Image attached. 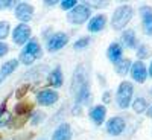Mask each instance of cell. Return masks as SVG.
<instances>
[{"mask_svg": "<svg viewBox=\"0 0 152 140\" xmlns=\"http://www.w3.org/2000/svg\"><path fill=\"white\" fill-rule=\"evenodd\" d=\"M149 55H151V49H149L148 46H145V44L138 46V49H137V56L140 58V61L145 59V58H148Z\"/></svg>", "mask_w": 152, "mask_h": 140, "instance_id": "cb8c5ba5", "label": "cell"}, {"mask_svg": "<svg viewBox=\"0 0 152 140\" xmlns=\"http://www.w3.org/2000/svg\"><path fill=\"white\" fill-rule=\"evenodd\" d=\"M151 96H152V88H151Z\"/></svg>", "mask_w": 152, "mask_h": 140, "instance_id": "ab89813d", "label": "cell"}, {"mask_svg": "<svg viewBox=\"0 0 152 140\" xmlns=\"http://www.w3.org/2000/svg\"><path fill=\"white\" fill-rule=\"evenodd\" d=\"M105 24H107V15L105 14L94 15L93 18H90V21H88V31L90 32H99L105 28Z\"/></svg>", "mask_w": 152, "mask_h": 140, "instance_id": "4fadbf2b", "label": "cell"}, {"mask_svg": "<svg viewBox=\"0 0 152 140\" xmlns=\"http://www.w3.org/2000/svg\"><path fill=\"white\" fill-rule=\"evenodd\" d=\"M44 119H46V113L44 111H35L34 116L31 117V123L32 125H38V123H41Z\"/></svg>", "mask_w": 152, "mask_h": 140, "instance_id": "484cf974", "label": "cell"}, {"mask_svg": "<svg viewBox=\"0 0 152 140\" xmlns=\"http://www.w3.org/2000/svg\"><path fill=\"white\" fill-rule=\"evenodd\" d=\"M107 56L111 62H114V64H117V62L122 59V46L119 43H113L110 44L108 50H107Z\"/></svg>", "mask_w": 152, "mask_h": 140, "instance_id": "2e32d148", "label": "cell"}, {"mask_svg": "<svg viewBox=\"0 0 152 140\" xmlns=\"http://www.w3.org/2000/svg\"><path fill=\"white\" fill-rule=\"evenodd\" d=\"M107 116V108L104 105H96L91 108L90 111V119L96 123V125H102Z\"/></svg>", "mask_w": 152, "mask_h": 140, "instance_id": "9a60e30c", "label": "cell"}, {"mask_svg": "<svg viewBox=\"0 0 152 140\" xmlns=\"http://www.w3.org/2000/svg\"><path fill=\"white\" fill-rule=\"evenodd\" d=\"M134 15V9L131 5H120L113 14L111 18V26L114 31H122L125 29V26L131 21Z\"/></svg>", "mask_w": 152, "mask_h": 140, "instance_id": "7a4b0ae2", "label": "cell"}, {"mask_svg": "<svg viewBox=\"0 0 152 140\" xmlns=\"http://www.w3.org/2000/svg\"><path fill=\"white\" fill-rule=\"evenodd\" d=\"M3 79H5V78H3V75H2V73H0V84H2V82H3Z\"/></svg>", "mask_w": 152, "mask_h": 140, "instance_id": "f35d334b", "label": "cell"}, {"mask_svg": "<svg viewBox=\"0 0 152 140\" xmlns=\"http://www.w3.org/2000/svg\"><path fill=\"white\" fill-rule=\"evenodd\" d=\"M23 52H26V54L32 55L35 59L43 56V50H41V46H40V43H38V41L35 40V38H32V40H29L26 44H24Z\"/></svg>", "mask_w": 152, "mask_h": 140, "instance_id": "5bb4252c", "label": "cell"}, {"mask_svg": "<svg viewBox=\"0 0 152 140\" xmlns=\"http://www.w3.org/2000/svg\"><path fill=\"white\" fill-rule=\"evenodd\" d=\"M70 88L76 105H84L90 102V81H88L87 67L84 64H79L75 69Z\"/></svg>", "mask_w": 152, "mask_h": 140, "instance_id": "6da1fadb", "label": "cell"}, {"mask_svg": "<svg viewBox=\"0 0 152 140\" xmlns=\"http://www.w3.org/2000/svg\"><path fill=\"white\" fill-rule=\"evenodd\" d=\"M102 99H104V104H110V92H105Z\"/></svg>", "mask_w": 152, "mask_h": 140, "instance_id": "836d02e7", "label": "cell"}, {"mask_svg": "<svg viewBox=\"0 0 152 140\" xmlns=\"http://www.w3.org/2000/svg\"><path fill=\"white\" fill-rule=\"evenodd\" d=\"M8 50H9V47H8L6 43H0V58L5 56V55L8 54Z\"/></svg>", "mask_w": 152, "mask_h": 140, "instance_id": "1f68e13d", "label": "cell"}, {"mask_svg": "<svg viewBox=\"0 0 152 140\" xmlns=\"http://www.w3.org/2000/svg\"><path fill=\"white\" fill-rule=\"evenodd\" d=\"M11 26L8 21H0V40H5V38L9 35Z\"/></svg>", "mask_w": 152, "mask_h": 140, "instance_id": "d4e9b609", "label": "cell"}, {"mask_svg": "<svg viewBox=\"0 0 152 140\" xmlns=\"http://www.w3.org/2000/svg\"><path fill=\"white\" fill-rule=\"evenodd\" d=\"M32 29L24 23H20L18 26H15V29L12 31V40H14L15 44H26L29 41V37H31V32Z\"/></svg>", "mask_w": 152, "mask_h": 140, "instance_id": "5b68a950", "label": "cell"}, {"mask_svg": "<svg viewBox=\"0 0 152 140\" xmlns=\"http://www.w3.org/2000/svg\"><path fill=\"white\" fill-rule=\"evenodd\" d=\"M59 95L58 92L52 90V88H44V90H41L40 93L37 95V100L40 105H44V107H49V105H53L56 100H58Z\"/></svg>", "mask_w": 152, "mask_h": 140, "instance_id": "ba28073f", "label": "cell"}, {"mask_svg": "<svg viewBox=\"0 0 152 140\" xmlns=\"http://www.w3.org/2000/svg\"><path fill=\"white\" fill-rule=\"evenodd\" d=\"M69 43V35L64 32H56L47 40V50L49 52H55V50L62 49Z\"/></svg>", "mask_w": 152, "mask_h": 140, "instance_id": "8992f818", "label": "cell"}, {"mask_svg": "<svg viewBox=\"0 0 152 140\" xmlns=\"http://www.w3.org/2000/svg\"><path fill=\"white\" fill-rule=\"evenodd\" d=\"M52 140H72V128L69 123H61L55 133L52 134Z\"/></svg>", "mask_w": 152, "mask_h": 140, "instance_id": "7c38bea8", "label": "cell"}, {"mask_svg": "<svg viewBox=\"0 0 152 140\" xmlns=\"http://www.w3.org/2000/svg\"><path fill=\"white\" fill-rule=\"evenodd\" d=\"M29 88H31V87H29L28 84H24V85H21L20 88H17V92H15V97H17V99H21L23 96H26V95H28V92H29Z\"/></svg>", "mask_w": 152, "mask_h": 140, "instance_id": "f1b7e54d", "label": "cell"}, {"mask_svg": "<svg viewBox=\"0 0 152 140\" xmlns=\"http://www.w3.org/2000/svg\"><path fill=\"white\" fill-rule=\"evenodd\" d=\"M15 17L20 20V21H29L32 20L34 17V6L31 3H26V2H20L15 5Z\"/></svg>", "mask_w": 152, "mask_h": 140, "instance_id": "9c48e42d", "label": "cell"}, {"mask_svg": "<svg viewBox=\"0 0 152 140\" xmlns=\"http://www.w3.org/2000/svg\"><path fill=\"white\" fill-rule=\"evenodd\" d=\"M140 14H142V26L145 34L152 37V8L143 5L140 8Z\"/></svg>", "mask_w": 152, "mask_h": 140, "instance_id": "8fae6325", "label": "cell"}, {"mask_svg": "<svg viewBox=\"0 0 152 140\" xmlns=\"http://www.w3.org/2000/svg\"><path fill=\"white\" fill-rule=\"evenodd\" d=\"M12 5H15L14 2H11V0H0V9H6Z\"/></svg>", "mask_w": 152, "mask_h": 140, "instance_id": "4dcf8cb0", "label": "cell"}, {"mask_svg": "<svg viewBox=\"0 0 152 140\" xmlns=\"http://www.w3.org/2000/svg\"><path fill=\"white\" fill-rule=\"evenodd\" d=\"M146 113H148V117H152V107H151V108H149Z\"/></svg>", "mask_w": 152, "mask_h": 140, "instance_id": "8d00e7d4", "label": "cell"}, {"mask_svg": "<svg viewBox=\"0 0 152 140\" xmlns=\"http://www.w3.org/2000/svg\"><path fill=\"white\" fill-rule=\"evenodd\" d=\"M132 110L137 113V114H142L145 111H148V102L145 97H135L134 102H132Z\"/></svg>", "mask_w": 152, "mask_h": 140, "instance_id": "603a6c76", "label": "cell"}, {"mask_svg": "<svg viewBox=\"0 0 152 140\" xmlns=\"http://www.w3.org/2000/svg\"><path fill=\"white\" fill-rule=\"evenodd\" d=\"M131 66H132L131 59L122 58L117 64H116V73H117L119 76H126V75L129 73V70H131Z\"/></svg>", "mask_w": 152, "mask_h": 140, "instance_id": "ac0fdd59", "label": "cell"}, {"mask_svg": "<svg viewBox=\"0 0 152 140\" xmlns=\"http://www.w3.org/2000/svg\"><path fill=\"white\" fill-rule=\"evenodd\" d=\"M49 82L52 87H61L62 85V73H61V69L56 67L53 72H50L49 75Z\"/></svg>", "mask_w": 152, "mask_h": 140, "instance_id": "ffe728a7", "label": "cell"}, {"mask_svg": "<svg viewBox=\"0 0 152 140\" xmlns=\"http://www.w3.org/2000/svg\"><path fill=\"white\" fill-rule=\"evenodd\" d=\"M34 137V133H26V134H23V136H17L14 140H29Z\"/></svg>", "mask_w": 152, "mask_h": 140, "instance_id": "d6a6232c", "label": "cell"}, {"mask_svg": "<svg viewBox=\"0 0 152 140\" xmlns=\"http://www.w3.org/2000/svg\"><path fill=\"white\" fill-rule=\"evenodd\" d=\"M90 15H91V8H90V5H87V3H78L73 9H70V12H69V21L70 23H73V24H82V23H85L88 18H90Z\"/></svg>", "mask_w": 152, "mask_h": 140, "instance_id": "277c9868", "label": "cell"}, {"mask_svg": "<svg viewBox=\"0 0 152 140\" xmlns=\"http://www.w3.org/2000/svg\"><path fill=\"white\" fill-rule=\"evenodd\" d=\"M11 114H9V111L6 110V100L0 105V128H3V126H6V125H9L11 123Z\"/></svg>", "mask_w": 152, "mask_h": 140, "instance_id": "7402d4cb", "label": "cell"}, {"mask_svg": "<svg viewBox=\"0 0 152 140\" xmlns=\"http://www.w3.org/2000/svg\"><path fill=\"white\" fill-rule=\"evenodd\" d=\"M88 44H90V38H88V37H81L79 40H76V43L73 44V47L75 49H84Z\"/></svg>", "mask_w": 152, "mask_h": 140, "instance_id": "4316f807", "label": "cell"}, {"mask_svg": "<svg viewBox=\"0 0 152 140\" xmlns=\"http://www.w3.org/2000/svg\"><path fill=\"white\" fill-rule=\"evenodd\" d=\"M32 108H34V104H31V102H20V104L15 105L14 111H15L17 116H28L32 111Z\"/></svg>", "mask_w": 152, "mask_h": 140, "instance_id": "44dd1931", "label": "cell"}, {"mask_svg": "<svg viewBox=\"0 0 152 140\" xmlns=\"http://www.w3.org/2000/svg\"><path fill=\"white\" fill-rule=\"evenodd\" d=\"M131 76H132V79L135 81V82H138V84H143L145 81H146V78H148V69H146V66H145V62L143 61H135V62H132V66H131Z\"/></svg>", "mask_w": 152, "mask_h": 140, "instance_id": "52a82bcc", "label": "cell"}, {"mask_svg": "<svg viewBox=\"0 0 152 140\" xmlns=\"http://www.w3.org/2000/svg\"><path fill=\"white\" fill-rule=\"evenodd\" d=\"M18 59H9V61H6L5 64L2 66V69H0V73L3 75V78H6L8 75H11L12 72H14L17 67H18Z\"/></svg>", "mask_w": 152, "mask_h": 140, "instance_id": "d6986e66", "label": "cell"}, {"mask_svg": "<svg viewBox=\"0 0 152 140\" xmlns=\"http://www.w3.org/2000/svg\"><path fill=\"white\" fill-rule=\"evenodd\" d=\"M125 119L120 117V116H116V117H111L108 122H107V133L110 136H120L125 130Z\"/></svg>", "mask_w": 152, "mask_h": 140, "instance_id": "30bf717a", "label": "cell"}, {"mask_svg": "<svg viewBox=\"0 0 152 140\" xmlns=\"http://www.w3.org/2000/svg\"><path fill=\"white\" fill-rule=\"evenodd\" d=\"M149 76H152V62H151V66H149V72H148Z\"/></svg>", "mask_w": 152, "mask_h": 140, "instance_id": "74e56055", "label": "cell"}, {"mask_svg": "<svg viewBox=\"0 0 152 140\" xmlns=\"http://www.w3.org/2000/svg\"><path fill=\"white\" fill-rule=\"evenodd\" d=\"M132 95H134V85L129 81L120 82V85L117 88V95H116V100H117L119 108H122V110L128 108L131 105Z\"/></svg>", "mask_w": 152, "mask_h": 140, "instance_id": "3957f363", "label": "cell"}, {"mask_svg": "<svg viewBox=\"0 0 152 140\" xmlns=\"http://www.w3.org/2000/svg\"><path fill=\"white\" fill-rule=\"evenodd\" d=\"M20 61L23 62V64L29 66V64H32V62L35 61V58H34L32 55H29V54H26V52H23V50H21V54H20Z\"/></svg>", "mask_w": 152, "mask_h": 140, "instance_id": "83f0119b", "label": "cell"}, {"mask_svg": "<svg viewBox=\"0 0 152 140\" xmlns=\"http://www.w3.org/2000/svg\"><path fill=\"white\" fill-rule=\"evenodd\" d=\"M44 3H46V5H49V6H53V5L56 3V0H46Z\"/></svg>", "mask_w": 152, "mask_h": 140, "instance_id": "e575fe53", "label": "cell"}, {"mask_svg": "<svg viewBox=\"0 0 152 140\" xmlns=\"http://www.w3.org/2000/svg\"><path fill=\"white\" fill-rule=\"evenodd\" d=\"M76 5H78V2H76V0H62L61 2V8L62 9H73Z\"/></svg>", "mask_w": 152, "mask_h": 140, "instance_id": "f546056e", "label": "cell"}, {"mask_svg": "<svg viewBox=\"0 0 152 140\" xmlns=\"http://www.w3.org/2000/svg\"><path fill=\"white\" fill-rule=\"evenodd\" d=\"M104 5H107V2H96L94 8H104Z\"/></svg>", "mask_w": 152, "mask_h": 140, "instance_id": "d590c367", "label": "cell"}, {"mask_svg": "<svg viewBox=\"0 0 152 140\" xmlns=\"http://www.w3.org/2000/svg\"><path fill=\"white\" fill-rule=\"evenodd\" d=\"M120 41H122V46L128 47V49H134V47L137 46V38H135L134 29H126V31L122 34Z\"/></svg>", "mask_w": 152, "mask_h": 140, "instance_id": "e0dca14e", "label": "cell"}]
</instances>
